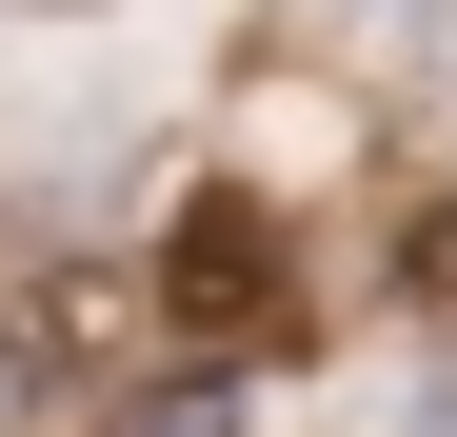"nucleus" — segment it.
<instances>
[{
    "mask_svg": "<svg viewBox=\"0 0 457 437\" xmlns=\"http://www.w3.org/2000/svg\"><path fill=\"white\" fill-rule=\"evenodd\" d=\"M139 318H160V299H120L100 259L21 278V299H0V398H21V417H100V398H139V378H120Z\"/></svg>",
    "mask_w": 457,
    "mask_h": 437,
    "instance_id": "2",
    "label": "nucleus"
},
{
    "mask_svg": "<svg viewBox=\"0 0 457 437\" xmlns=\"http://www.w3.org/2000/svg\"><path fill=\"white\" fill-rule=\"evenodd\" d=\"M278 299H298V239H278V199H259V179H199V199L160 218V338L239 358V338H278Z\"/></svg>",
    "mask_w": 457,
    "mask_h": 437,
    "instance_id": "1",
    "label": "nucleus"
},
{
    "mask_svg": "<svg viewBox=\"0 0 457 437\" xmlns=\"http://www.w3.org/2000/svg\"><path fill=\"white\" fill-rule=\"evenodd\" d=\"M100 437H239V398L219 378H139V398H100Z\"/></svg>",
    "mask_w": 457,
    "mask_h": 437,
    "instance_id": "3",
    "label": "nucleus"
}]
</instances>
